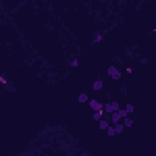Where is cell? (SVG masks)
Masks as SVG:
<instances>
[{
	"mask_svg": "<svg viewBox=\"0 0 156 156\" xmlns=\"http://www.w3.org/2000/svg\"><path fill=\"white\" fill-rule=\"evenodd\" d=\"M117 71H118V70L116 68L115 66H110L109 70H107V76H110V77H111V76H112V74H115Z\"/></svg>",
	"mask_w": 156,
	"mask_h": 156,
	"instance_id": "ba28073f",
	"label": "cell"
},
{
	"mask_svg": "<svg viewBox=\"0 0 156 156\" xmlns=\"http://www.w3.org/2000/svg\"><path fill=\"white\" fill-rule=\"evenodd\" d=\"M121 77H122V73H121V71H119V70L116 72L115 74H112V76H111V78H112L114 81H117V79H119Z\"/></svg>",
	"mask_w": 156,
	"mask_h": 156,
	"instance_id": "4fadbf2b",
	"label": "cell"
},
{
	"mask_svg": "<svg viewBox=\"0 0 156 156\" xmlns=\"http://www.w3.org/2000/svg\"><path fill=\"white\" fill-rule=\"evenodd\" d=\"M110 126V123H109V121L105 118H100L99 119V128L100 129H106L107 127Z\"/></svg>",
	"mask_w": 156,
	"mask_h": 156,
	"instance_id": "3957f363",
	"label": "cell"
},
{
	"mask_svg": "<svg viewBox=\"0 0 156 156\" xmlns=\"http://www.w3.org/2000/svg\"><path fill=\"white\" fill-rule=\"evenodd\" d=\"M126 110H127V112H128V114H132V112L134 111L133 105H132V104H127V106H126Z\"/></svg>",
	"mask_w": 156,
	"mask_h": 156,
	"instance_id": "9a60e30c",
	"label": "cell"
},
{
	"mask_svg": "<svg viewBox=\"0 0 156 156\" xmlns=\"http://www.w3.org/2000/svg\"><path fill=\"white\" fill-rule=\"evenodd\" d=\"M102 115H104V111H102V110L94 111V116H93V118H94V121H99V119L102 117Z\"/></svg>",
	"mask_w": 156,
	"mask_h": 156,
	"instance_id": "8992f818",
	"label": "cell"
},
{
	"mask_svg": "<svg viewBox=\"0 0 156 156\" xmlns=\"http://www.w3.org/2000/svg\"><path fill=\"white\" fill-rule=\"evenodd\" d=\"M119 119H121V116L118 115V112H117V111H114V112L111 114V122L114 124H116L117 122H119Z\"/></svg>",
	"mask_w": 156,
	"mask_h": 156,
	"instance_id": "7a4b0ae2",
	"label": "cell"
},
{
	"mask_svg": "<svg viewBox=\"0 0 156 156\" xmlns=\"http://www.w3.org/2000/svg\"><path fill=\"white\" fill-rule=\"evenodd\" d=\"M102 87H104V83H102V81H101V79H98V81H95V82L93 83V90H95V92H98V90H101V89H102Z\"/></svg>",
	"mask_w": 156,
	"mask_h": 156,
	"instance_id": "6da1fadb",
	"label": "cell"
},
{
	"mask_svg": "<svg viewBox=\"0 0 156 156\" xmlns=\"http://www.w3.org/2000/svg\"><path fill=\"white\" fill-rule=\"evenodd\" d=\"M78 64H79V62H78V59H74L73 61L71 62V67H72V68H76V67H78Z\"/></svg>",
	"mask_w": 156,
	"mask_h": 156,
	"instance_id": "e0dca14e",
	"label": "cell"
},
{
	"mask_svg": "<svg viewBox=\"0 0 156 156\" xmlns=\"http://www.w3.org/2000/svg\"><path fill=\"white\" fill-rule=\"evenodd\" d=\"M123 126H124V127H132V126H133V121H132V119H129L128 117H124Z\"/></svg>",
	"mask_w": 156,
	"mask_h": 156,
	"instance_id": "8fae6325",
	"label": "cell"
},
{
	"mask_svg": "<svg viewBox=\"0 0 156 156\" xmlns=\"http://www.w3.org/2000/svg\"><path fill=\"white\" fill-rule=\"evenodd\" d=\"M117 112H118V115L121 116V118H124V117H127V115H128V112H127L126 109H118Z\"/></svg>",
	"mask_w": 156,
	"mask_h": 156,
	"instance_id": "30bf717a",
	"label": "cell"
},
{
	"mask_svg": "<svg viewBox=\"0 0 156 156\" xmlns=\"http://www.w3.org/2000/svg\"><path fill=\"white\" fill-rule=\"evenodd\" d=\"M107 134H109V137H114L116 134V132H115V127H111V126H109L107 127Z\"/></svg>",
	"mask_w": 156,
	"mask_h": 156,
	"instance_id": "7c38bea8",
	"label": "cell"
},
{
	"mask_svg": "<svg viewBox=\"0 0 156 156\" xmlns=\"http://www.w3.org/2000/svg\"><path fill=\"white\" fill-rule=\"evenodd\" d=\"M123 128H124V126L122 123H117L115 124V132H116V134H119V133H122L123 132Z\"/></svg>",
	"mask_w": 156,
	"mask_h": 156,
	"instance_id": "52a82bcc",
	"label": "cell"
},
{
	"mask_svg": "<svg viewBox=\"0 0 156 156\" xmlns=\"http://www.w3.org/2000/svg\"><path fill=\"white\" fill-rule=\"evenodd\" d=\"M102 107H104V104H102V102H99V101H97V104L93 106L92 109L94 111H99V110H102Z\"/></svg>",
	"mask_w": 156,
	"mask_h": 156,
	"instance_id": "9c48e42d",
	"label": "cell"
},
{
	"mask_svg": "<svg viewBox=\"0 0 156 156\" xmlns=\"http://www.w3.org/2000/svg\"><path fill=\"white\" fill-rule=\"evenodd\" d=\"M102 38H104L102 34H98L97 37H95V39H94V43H100V41L102 40Z\"/></svg>",
	"mask_w": 156,
	"mask_h": 156,
	"instance_id": "2e32d148",
	"label": "cell"
},
{
	"mask_svg": "<svg viewBox=\"0 0 156 156\" xmlns=\"http://www.w3.org/2000/svg\"><path fill=\"white\" fill-rule=\"evenodd\" d=\"M97 99H92V100H89V102H88V105H89V107H93V106L97 104Z\"/></svg>",
	"mask_w": 156,
	"mask_h": 156,
	"instance_id": "ac0fdd59",
	"label": "cell"
},
{
	"mask_svg": "<svg viewBox=\"0 0 156 156\" xmlns=\"http://www.w3.org/2000/svg\"><path fill=\"white\" fill-rule=\"evenodd\" d=\"M87 101H88V94L81 93V94L78 95V102H79V104H84V102H87Z\"/></svg>",
	"mask_w": 156,
	"mask_h": 156,
	"instance_id": "5b68a950",
	"label": "cell"
},
{
	"mask_svg": "<svg viewBox=\"0 0 156 156\" xmlns=\"http://www.w3.org/2000/svg\"><path fill=\"white\" fill-rule=\"evenodd\" d=\"M111 107H112V111H117L119 109V104L117 101H112L111 102Z\"/></svg>",
	"mask_w": 156,
	"mask_h": 156,
	"instance_id": "5bb4252c",
	"label": "cell"
},
{
	"mask_svg": "<svg viewBox=\"0 0 156 156\" xmlns=\"http://www.w3.org/2000/svg\"><path fill=\"white\" fill-rule=\"evenodd\" d=\"M102 111L106 115H111L114 111H112V107H111V102H107V104H104V107H102Z\"/></svg>",
	"mask_w": 156,
	"mask_h": 156,
	"instance_id": "277c9868",
	"label": "cell"
}]
</instances>
